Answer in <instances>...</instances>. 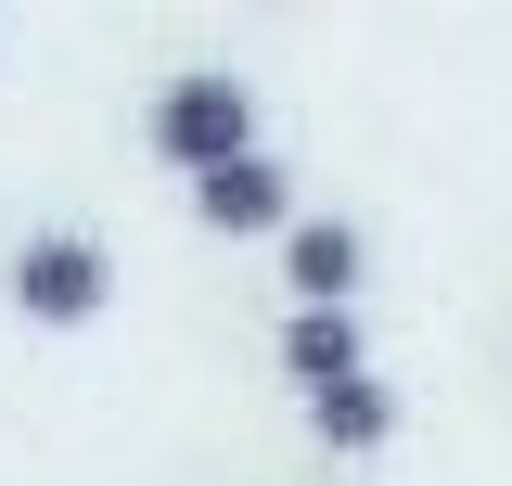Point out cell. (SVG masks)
<instances>
[{"label":"cell","mask_w":512,"mask_h":486,"mask_svg":"<svg viewBox=\"0 0 512 486\" xmlns=\"http://www.w3.org/2000/svg\"><path fill=\"white\" fill-rule=\"evenodd\" d=\"M141 141H154L167 167H192V180H218V167L256 154V90H244V77H167Z\"/></svg>","instance_id":"obj_1"},{"label":"cell","mask_w":512,"mask_h":486,"mask_svg":"<svg viewBox=\"0 0 512 486\" xmlns=\"http://www.w3.org/2000/svg\"><path fill=\"white\" fill-rule=\"evenodd\" d=\"M103 295H116V256L90 231H39L13 256V307H26V320H90Z\"/></svg>","instance_id":"obj_2"},{"label":"cell","mask_w":512,"mask_h":486,"mask_svg":"<svg viewBox=\"0 0 512 486\" xmlns=\"http://www.w3.org/2000/svg\"><path fill=\"white\" fill-rule=\"evenodd\" d=\"M359 269H372V243L346 231V218H295V231H282V282H295V307H346Z\"/></svg>","instance_id":"obj_3"},{"label":"cell","mask_w":512,"mask_h":486,"mask_svg":"<svg viewBox=\"0 0 512 486\" xmlns=\"http://www.w3.org/2000/svg\"><path fill=\"white\" fill-rule=\"evenodd\" d=\"M192 218H205V231H282V218H295V180H282L269 154H244V167L192 180Z\"/></svg>","instance_id":"obj_4"},{"label":"cell","mask_w":512,"mask_h":486,"mask_svg":"<svg viewBox=\"0 0 512 486\" xmlns=\"http://www.w3.org/2000/svg\"><path fill=\"white\" fill-rule=\"evenodd\" d=\"M282 371H295V384H308V397H333V384H359V307H295V320H282Z\"/></svg>","instance_id":"obj_5"},{"label":"cell","mask_w":512,"mask_h":486,"mask_svg":"<svg viewBox=\"0 0 512 486\" xmlns=\"http://www.w3.org/2000/svg\"><path fill=\"white\" fill-rule=\"evenodd\" d=\"M308 435L333 448V461H359V448H384V435H397V397H384L372 371H359V384H333V397H308Z\"/></svg>","instance_id":"obj_6"}]
</instances>
